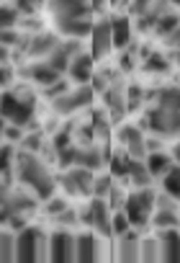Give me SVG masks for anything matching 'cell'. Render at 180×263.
<instances>
[{
    "label": "cell",
    "mask_w": 180,
    "mask_h": 263,
    "mask_svg": "<svg viewBox=\"0 0 180 263\" xmlns=\"http://www.w3.org/2000/svg\"><path fill=\"white\" fill-rule=\"evenodd\" d=\"M13 173H16V183L31 189L42 201H47L49 196H54L57 189H59L57 176L49 171V163L39 153H29V150H21L18 147V158H16Z\"/></svg>",
    "instance_id": "6da1fadb"
},
{
    "label": "cell",
    "mask_w": 180,
    "mask_h": 263,
    "mask_svg": "<svg viewBox=\"0 0 180 263\" xmlns=\"http://www.w3.org/2000/svg\"><path fill=\"white\" fill-rule=\"evenodd\" d=\"M3 119L24 129H42L36 121V96L24 85L6 88L3 90Z\"/></svg>",
    "instance_id": "7a4b0ae2"
},
{
    "label": "cell",
    "mask_w": 180,
    "mask_h": 263,
    "mask_svg": "<svg viewBox=\"0 0 180 263\" xmlns=\"http://www.w3.org/2000/svg\"><path fill=\"white\" fill-rule=\"evenodd\" d=\"M154 204H157V191L152 186L144 189H131L124 204V212L131 222L134 230L147 232L152 227V214H154Z\"/></svg>",
    "instance_id": "3957f363"
},
{
    "label": "cell",
    "mask_w": 180,
    "mask_h": 263,
    "mask_svg": "<svg viewBox=\"0 0 180 263\" xmlns=\"http://www.w3.org/2000/svg\"><path fill=\"white\" fill-rule=\"evenodd\" d=\"M139 126L144 132H149V135L162 137V140H177L180 137V111L154 103L142 114Z\"/></svg>",
    "instance_id": "277c9868"
},
{
    "label": "cell",
    "mask_w": 180,
    "mask_h": 263,
    "mask_svg": "<svg viewBox=\"0 0 180 263\" xmlns=\"http://www.w3.org/2000/svg\"><path fill=\"white\" fill-rule=\"evenodd\" d=\"M95 96H98V93H95V88H93L90 83H80V85L70 88L67 93H62L59 98L49 101V106H52V114H54V116L70 119V116H75V114L90 108L93 101H95Z\"/></svg>",
    "instance_id": "5b68a950"
},
{
    "label": "cell",
    "mask_w": 180,
    "mask_h": 263,
    "mask_svg": "<svg viewBox=\"0 0 180 263\" xmlns=\"http://www.w3.org/2000/svg\"><path fill=\"white\" fill-rule=\"evenodd\" d=\"M36 260H49V235L29 224L18 232V260L16 263H36Z\"/></svg>",
    "instance_id": "8992f818"
},
{
    "label": "cell",
    "mask_w": 180,
    "mask_h": 263,
    "mask_svg": "<svg viewBox=\"0 0 180 263\" xmlns=\"http://www.w3.org/2000/svg\"><path fill=\"white\" fill-rule=\"evenodd\" d=\"M95 171L85 168V165H72L67 171H62L57 176L62 194H67L70 199H90L93 189H95Z\"/></svg>",
    "instance_id": "52a82bcc"
},
{
    "label": "cell",
    "mask_w": 180,
    "mask_h": 263,
    "mask_svg": "<svg viewBox=\"0 0 180 263\" xmlns=\"http://www.w3.org/2000/svg\"><path fill=\"white\" fill-rule=\"evenodd\" d=\"M101 98H103V106H106L108 116H111L113 124L118 126V124L126 119V114H129V106H126V78H124L121 70L111 75V83H108V88L101 93Z\"/></svg>",
    "instance_id": "ba28073f"
},
{
    "label": "cell",
    "mask_w": 180,
    "mask_h": 263,
    "mask_svg": "<svg viewBox=\"0 0 180 263\" xmlns=\"http://www.w3.org/2000/svg\"><path fill=\"white\" fill-rule=\"evenodd\" d=\"M39 201L42 199L21 183L3 186V219L11 217V214H31L39 206Z\"/></svg>",
    "instance_id": "9c48e42d"
},
{
    "label": "cell",
    "mask_w": 180,
    "mask_h": 263,
    "mask_svg": "<svg viewBox=\"0 0 180 263\" xmlns=\"http://www.w3.org/2000/svg\"><path fill=\"white\" fill-rule=\"evenodd\" d=\"M49 260L52 263H72L77 260V232L70 227H57L49 232Z\"/></svg>",
    "instance_id": "30bf717a"
},
{
    "label": "cell",
    "mask_w": 180,
    "mask_h": 263,
    "mask_svg": "<svg viewBox=\"0 0 180 263\" xmlns=\"http://www.w3.org/2000/svg\"><path fill=\"white\" fill-rule=\"evenodd\" d=\"M116 142L118 147L126 150L129 158L134 160H147V135H144V129L139 124H118L116 126Z\"/></svg>",
    "instance_id": "8fae6325"
},
{
    "label": "cell",
    "mask_w": 180,
    "mask_h": 263,
    "mask_svg": "<svg viewBox=\"0 0 180 263\" xmlns=\"http://www.w3.org/2000/svg\"><path fill=\"white\" fill-rule=\"evenodd\" d=\"M108 237H101L95 230L85 227L83 232H77V260L80 263H95V260H103L108 258V245H106Z\"/></svg>",
    "instance_id": "7c38bea8"
},
{
    "label": "cell",
    "mask_w": 180,
    "mask_h": 263,
    "mask_svg": "<svg viewBox=\"0 0 180 263\" xmlns=\"http://www.w3.org/2000/svg\"><path fill=\"white\" fill-rule=\"evenodd\" d=\"M47 11L52 18H93L90 0H47Z\"/></svg>",
    "instance_id": "4fadbf2b"
},
{
    "label": "cell",
    "mask_w": 180,
    "mask_h": 263,
    "mask_svg": "<svg viewBox=\"0 0 180 263\" xmlns=\"http://www.w3.org/2000/svg\"><path fill=\"white\" fill-rule=\"evenodd\" d=\"M18 72H21V78L31 80L36 88H47V85L57 83L59 78H65L57 67H52L49 60H31L26 67H18Z\"/></svg>",
    "instance_id": "5bb4252c"
},
{
    "label": "cell",
    "mask_w": 180,
    "mask_h": 263,
    "mask_svg": "<svg viewBox=\"0 0 180 263\" xmlns=\"http://www.w3.org/2000/svg\"><path fill=\"white\" fill-rule=\"evenodd\" d=\"M142 235L144 232H139V230L131 227L126 235L116 237V242H113V258L118 263H139L142 260Z\"/></svg>",
    "instance_id": "9a60e30c"
},
{
    "label": "cell",
    "mask_w": 180,
    "mask_h": 263,
    "mask_svg": "<svg viewBox=\"0 0 180 263\" xmlns=\"http://www.w3.org/2000/svg\"><path fill=\"white\" fill-rule=\"evenodd\" d=\"M113 29H111V18H95L93 24V34H90V52L95 60H106L113 52Z\"/></svg>",
    "instance_id": "2e32d148"
},
{
    "label": "cell",
    "mask_w": 180,
    "mask_h": 263,
    "mask_svg": "<svg viewBox=\"0 0 180 263\" xmlns=\"http://www.w3.org/2000/svg\"><path fill=\"white\" fill-rule=\"evenodd\" d=\"M59 42H62V34H59L57 29H54V31L42 29V31L31 34V42H29L26 57H29V60H47V57L57 49Z\"/></svg>",
    "instance_id": "e0dca14e"
},
{
    "label": "cell",
    "mask_w": 180,
    "mask_h": 263,
    "mask_svg": "<svg viewBox=\"0 0 180 263\" xmlns=\"http://www.w3.org/2000/svg\"><path fill=\"white\" fill-rule=\"evenodd\" d=\"M80 52H83V42H80V39H67V36H62V42L57 44V49H54L47 60L52 62V67H57V70L65 75V72L70 70L75 54H80Z\"/></svg>",
    "instance_id": "ac0fdd59"
},
{
    "label": "cell",
    "mask_w": 180,
    "mask_h": 263,
    "mask_svg": "<svg viewBox=\"0 0 180 263\" xmlns=\"http://www.w3.org/2000/svg\"><path fill=\"white\" fill-rule=\"evenodd\" d=\"M54 21V29L62 34V36H67V39H90V34H93V24H95V18H52Z\"/></svg>",
    "instance_id": "d6986e66"
},
{
    "label": "cell",
    "mask_w": 180,
    "mask_h": 263,
    "mask_svg": "<svg viewBox=\"0 0 180 263\" xmlns=\"http://www.w3.org/2000/svg\"><path fill=\"white\" fill-rule=\"evenodd\" d=\"M162 250L165 263H180V227H167V230H154Z\"/></svg>",
    "instance_id": "ffe728a7"
},
{
    "label": "cell",
    "mask_w": 180,
    "mask_h": 263,
    "mask_svg": "<svg viewBox=\"0 0 180 263\" xmlns=\"http://www.w3.org/2000/svg\"><path fill=\"white\" fill-rule=\"evenodd\" d=\"M95 57H93V52H80V54H75V60H72V65H70V70H67V75H70V80L75 83V85H80V83H90V78L95 75Z\"/></svg>",
    "instance_id": "44dd1931"
},
{
    "label": "cell",
    "mask_w": 180,
    "mask_h": 263,
    "mask_svg": "<svg viewBox=\"0 0 180 263\" xmlns=\"http://www.w3.org/2000/svg\"><path fill=\"white\" fill-rule=\"evenodd\" d=\"M139 60H142V70L149 72V75H167L170 67H172L167 52H154V49H147V47H142Z\"/></svg>",
    "instance_id": "7402d4cb"
},
{
    "label": "cell",
    "mask_w": 180,
    "mask_h": 263,
    "mask_svg": "<svg viewBox=\"0 0 180 263\" xmlns=\"http://www.w3.org/2000/svg\"><path fill=\"white\" fill-rule=\"evenodd\" d=\"M111 29H113V47L116 49H126L134 42V24L129 16L111 18Z\"/></svg>",
    "instance_id": "603a6c76"
},
{
    "label": "cell",
    "mask_w": 180,
    "mask_h": 263,
    "mask_svg": "<svg viewBox=\"0 0 180 263\" xmlns=\"http://www.w3.org/2000/svg\"><path fill=\"white\" fill-rule=\"evenodd\" d=\"M154 183V176L152 171L147 168V160H134L129 163V173H126V186H134V189H144V186H152Z\"/></svg>",
    "instance_id": "cb8c5ba5"
},
{
    "label": "cell",
    "mask_w": 180,
    "mask_h": 263,
    "mask_svg": "<svg viewBox=\"0 0 180 263\" xmlns=\"http://www.w3.org/2000/svg\"><path fill=\"white\" fill-rule=\"evenodd\" d=\"M90 124H93V132H95V140H98V142H103V145H108V140H111V126H113V119L108 116L106 106L93 111V116H90Z\"/></svg>",
    "instance_id": "d4e9b609"
},
{
    "label": "cell",
    "mask_w": 180,
    "mask_h": 263,
    "mask_svg": "<svg viewBox=\"0 0 180 263\" xmlns=\"http://www.w3.org/2000/svg\"><path fill=\"white\" fill-rule=\"evenodd\" d=\"M175 165L170 150H154V153H147V168L152 171L154 178H162L170 168Z\"/></svg>",
    "instance_id": "484cf974"
},
{
    "label": "cell",
    "mask_w": 180,
    "mask_h": 263,
    "mask_svg": "<svg viewBox=\"0 0 180 263\" xmlns=\"http://www.w3.org/2000/svg\"><path fill=\"white\" fill-rule=\"evenodd\" d=\"M129 163H131V158L126 155V150H124V147H118V150H113V153H111V158H108V173H111L116 181L126 183Z\"/></svg>",
    "instance_id": "4316f807"
},
{
    "label": "cell",
    "mask_w": 180,
    "mask_h": 263,
    "mask_svg": "<svg viewBox=\"0 0 180 263\" xmlns=\"http://www.w3.org/2000/svg\"><path fill=\"white\" fill-rule=\"evenodd\" d=\"M0 255H3V263H16L18 260V232L6 227L3 237H0Z\"/></svg>",
    "instance_id": "83f0119b"
},
{
    "label": "cell",
    "mask_w": 180,
    "mask_h": 263,
    "mask_svg": "<svg viewBox=\"0 0 180 263\" xmlns=\"http://www.w3.org/2000/svg\"><path fill=\"white\" fill-rule=\"evenodd\" d=\"M167 227H180V212L177 209H154L152 230H167Z\"/></svg>",
    "instance_id": "f1b7e54d"
},
{
    "label": "cell",
    "mask_w": 180,
    "mask_h": 263,
    "mask_svg": "<svg viewBox=\"0 0 180 263\" xmlns=\"http://www.w3.org/2000/svg\"><path fill=\"white\" fill-rule=\"evenodd\" d=\"M142 260L144 263H159L162 260V250H159L157 235H142Z\"/></svg>",
    "instance_id": "f546056e"
},
{
    "label": "cell",
    "mask_w": 180,
    "mask_h": 263,
    "mask_svg": "<svg viewBox=\"0 0 180 263\" xmlns=\"http://www.w3.org/2000/svg\"><path fill=\"white\" fill-rule=\"evenodd\" d=\"M177 24H180V13H177L175 8H170L167 13H162V16L157 18V24H154V29H152V31H154L159 39H165L170 31H175V26H177Z\"/></svg>",
    "instance_id": "4dcf8cb0"
},
{
    "label": "cell",
    "mask_w": 180,
    "mask_h": 263,
    "mask_svg": "<svg viewBox=\"0 0 180 263\" xmlns=\"http://www.w3.org/2000/svg\"><path fill=\"white\" fill-rule=\"evenodd\" d=\"M154 103L180 111V85H167V88H159V90L154 93Z\"/></svg>",
    "instance_id": "1f68e13d"
},
{
    "label": "cell",
    "mask_w": 180,
    "mask_h": 263,
    "mask_svg": "<svg viewBox=\"0 0 180 263\" xmlns=\"http://www.w3.org/2000/svg\"><path fill=\"white\" fill-rule=\"evenodd\" d=\"M159 189L167 191L170 196L180 199V163H175V165L159 178Z\"/></svg>",
    "instance_id": "d6a6232c"
},
{
    "label": "cell",
    "mask_w": 180,
    "mask_h": 263,
    "mask_svg": "<svg viewBox=\"0 0 180 263\" xmlns=\"http://www.w3.org/2000/svg\"><path fill=\"white\" fill-rule=\"evenodd\" d=\"M144 103H147V90H144V85H139V83L126 85V106H129V114H136Z\"/></svg>",
    "instance_id": "836d02e7"
},
{
    "label": "cell",
    "mask_w": 180,
    "mask_h": 263,
    "mask_svg": "<svg viewBox=\"0 0 180 263\" xmlns=\"http://www.w3.org/2000/svg\"><path fill=\"white\" fill-rule=\"evenodd\" d=\"M52 222H54L57 227H70V230H72V227L83 224V222H80V209L70 204V206H67L65 212H59L57 217H52Z\"/></svg>",
    "instance_id": "e575fe53"
},
{
    "label": "cell",
    "mask_w": 180,
    "mask_h": 263,
    "mask_svg": "<svg viewBox=\"0 0 180 263\" xmlns=\"http://www.w3.org/2000/svg\"><path fill=\"white\" fill-rule=\"evenodd\" d=\"M21 16H24V13L16 8V3H6L3 11H0V24H3V29H18Z\"/></svg>",
    "instance_id": "d590c367"
},
{
    "label": "cell",
    "mask_w": 180,
    "mask_h": 263,
    "mask_svg": "<svg viewBox=\"0 0 180 263\" xmlns=\"http://www.w3.org/2000/svg\"><path fill=\"white\" fill-rule=\"evenodd\" d=\"M113 183H116V178H113L111 173H101V171H98V176H95V189H93V196L108 199V194H111Z\"/></svg>",
    "instance_id": "8d00e7d4"
},
{
    "label": "cell",
    "mask_w": 180,
    "mask_h": 263,
    "mask_svg": "<svg viewBox=\"0 0 180 263\" xmlns=\"http://www.w3.org/2000/svg\"><path fill=\"white\" fill-rule=\"evenodd\" d=\"M67 199H70L67 194H62V196H57V194H54V196H49V199L44 201V212H47V217L52 219V217H57L59 212H65V209L70 206V201H67Z\"/></svg>",
    "instance_id": "74e56055"
},
{
    "label": "cell",
    "mask_w": 180,
    "mask_h": 263,
    "mask_svg": "<svg viewBox=\"0 0 180 263\" xmlns=\"http://www.w3.org/2000/svg\"><path fill=\"white\" fill-rule=\"evenodd\" d=\"M129 230H131V222H129L126 212H124V209H116V212H113V240L121 237V235H126Z\"/></svg>",
    "instance_id": "f35d334b"
},
{
    "label": "cell",
    "mask_w": 180,
    "mask_h": 263,
    "mask_svg": "<svg viewBox=\"0 0 180 263\" xmlns=\"http://www.w3.org/2000/svg\"><path fill=\"white\" fill-rule=\"evenodd\" d=\"M24 135H26V129H24V126L11 124V121H3V140H6V142H16V145H21Z\"/></svg>",
    "instance_id": "ab89813d"
},
{
    "label": "cell",
    "mask_w": 180,
    "mask_h": 263,
    "mask_svg": "<svg viewBox=\"0 0 180 263\" xmlns=\"http://www.w3.org/2000/svg\"><path fill=\"white\" fill-rule=\"evenodd\" d=\"M13 3L24 16H36L42 8H47V0H13Z\"/></svg>",
    "instance_id": "60d3db41"
},
{
    "label": "cell",
    "mask_w": 180,
    "mask_h": 263,
    "mask_svg": "<svg viewBox=\"0 0 180 263\" xmlns=\"http://www.w3.org/2000/svg\"><path fill=\"white\" fill-rule=\"evenodd\" d=\"M70 90V83L65 80V78H59L57 83H52V85H47V88H42V96L47 98V101H54V98H59L62 93H67Z\"/></svg>",
    "instance_id": "b9f144b4"
},
{
    "label": "cell",
    "mask_w": 180,
    "mask_h": 263,
    "mask_svg": "<svg viewBox=\"0 0 180 263\" xmlns=\"http://www.w3.org/2000/svg\"><path fill=\"white\" fill-rule=\"evenodd\" d=\"M111 75L113 72H108V70H95V75L90 78V85L95 88V93L101 96L106 88H108V83H111Z\"/></svg>",
    "instance_id": "7bdbcfd3"
},
{
    "label": "cell",
    "mask_w": 180,
    "mask_h": 263,
    "mask_svg": "<svg viewBox=\"0 0 180 263\" xmlns=\"http://www.w3.org/2000/svg\"><path fill=\"white\" fill-rule=\"evenodd\" d=\"M18 29H21V31H26V34H36V31H42V29H44V24H42V18H39V16H21Z\"/></svg>",
    "instance_id": "ee69618b"
},
{
    "label": "cell",
    "mask_w": 180,
    "mask_h": 263,
    "mask_svg": "<svg viewBox=\"0 0 180 263\" xmlns=\"http://www.w3.org/2000/svg\"><path fill=\"white\" fill-rule=\"evenodd\" d=\"M152 3H154V0H131V3H129V13L131 16H142Z\"/></svg>",
    "instance_id": "f6af8a7d"
},
{
    "label": "cell",
    "mask_w": 180,
    "mask_h": 263,
    "mask_svg": "<svg viewBox=\"0 0 180 263\" xmlns=\"http://www.w3.org/2000/svg\"><path fill=\"white\" fill-rule=\"evenodd\" d=\"M162 44H165L167 49H177V47H180V24L175 26V31H170V34L162 39Z\"/></svg>",
    "instance_id": "bcb514c9"
},
{
    "label": "cell",
    "mask_w": 180,
    "mask_h": 263,
    "mask_svg": "<svg viewBox=\"0 0 180 263\" xmlns=\"http://www.w3.org/2000/svg\"><path fill=\"white\" fill-rule=\"evenodd\" d=\"M90 3H93V11H95V13H106V8H108L111 0H90Z\"/></svg>",
    "instance_id": "7dc6e473"
},
{
    "label": "cell",
    "mask_w": 180,
    "mask_h": 263,
    "mask_svg": "<svg viewBox=\"0 0 180 263\" xmlns=\"http://www.w3.org/2000/svg\"><path fill=\"white\" fill-rule=\"evenodd\" d=\"M167 150H170L172 160H175V163H180V137H177V142H172V145H170Z\"/></svg>",
    "instance_id": "c3c4849f"
},
{
    "label": "cell",
    "mask_w": 180,
    "mask_h": 263,
    "mask_svg": "<svg viewBox=\"0 0 180 263\" xmlns=\"http://www.w3.org/2000/svg\"><path fill=\"white\" fill-rule=\"evenodd\" d=\"M167 57H170V62H172L175 67H180V47H177V49H167Z\"/></svg>",
    "instance_id": "681fc988"
},
{
    "label": "cell",
    "mask_w": 180,
    "mask_h": 263,
    "mask_svg": "<svg viewBox=\"0 0 180 263\" xmlns=\"http://www.w3.org/2000/svg\"><path fill=\"white\" fill-rule=\"evenodd\" d=\"M170 3H172L175 8H180V0H170Z\"/></svg>",
    "instance_id": "f907efd6"
},
{
    "label": "cell",
    "mask_w": 180,
    "mask_h": 263,
    "mask_svg": "<svg viewBox=\"0 0 180 263\" xmlns=\"http://www.w3.org/2000/svg\"><path fill=\"white\" fill-rule=\"evenodd\" d=\"M121 3V0H111V6H118Z\"/></svg>",
    "instance_id": "816d5d0a"
},
{
    "label": "cell",
    "mask_w": 180,
    "mask_h": 263,
    "mask_svg": "<svg viewBox=\"0 0 180 263\" xmlns=\"http://www.w3.org/2000/svg\"><path fill=\"white\" fill-rule=\"evenodd\" d=\"M8 3H13V0H8Z\"/></svg>",
    "instance_id": "f5cc1de1"
}]
</instances>
